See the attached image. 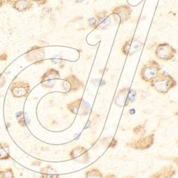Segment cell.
I'll return each instance as SVG.
<instances>
[{
  "instance_id": "cell-1",
  "label": "cell",
  "mask_w": 178,
  "mask_h": 178,
  "mask_svg": "<svg viewBox=\"0 0 178 178\" xmlns=\"http://www.w3.org/2000/svg\"><path fill=\"white\" fill-rule=\"evenodd\" d=\"M177 82L171 75L166 73H160L157 78L150 83V86L160 94L168 93L170 90L177 86Z\"/></svg>"
},
{
  "instance_id": "cell-15",
  "label": "cell",
  "mask_w": 178,
  "mask_h": 178,
  "mask_svg": "<svg viewBox=\"0 0 178 178\" xmlns=\"http://www.w3.org/2000/svg\"><path fill=\"white\" fill-rule=\"evenodd\" d=\"M176 174V170L173 165H166L162 167L160 170L153 173L150 178H172Z\"/></svg>"
},
{
  "instance_id": "cell-9",
  "label": "cell",
  "mask_w": 178,
  "mask_h": 178,
  "mask_svg": "<svg viewBox=\"0 0 178 178\" xmlns=\"http://www.w3.org/2000/svg\"><path fill=\"white\" fill-rule=\"evenodd\" d=\"M68 109L72 113L78 115H87L90 111L89 104L82 99H78L68 105Z\"/></svg>"
},
{
  "instance_id": "cell-2",
  "label": "cell",
  "mask_w": 178,
  "mask_h": 178,
  "mask_svg": "<svg viewBox=\"0 0 178 178\" xmlns=\"http://www.w3.org/2000/svg\"><path fill=\"white\" fill-rule=\"evenodd\" d=\"M161 70L162 68L158 61H148L141 67L140 77L143 81L150 83L160 74Z\"/></svg>"
},
{
  "instance_id": "cell-14",
  "label": "cell",
  "mask_w": 178,
  "mask_h": 178,
  "mask_svg": "<svg viewBox=\"0 0 178 178\" xmlns=\"http://www.w3.org/2000/svg\"><path fill=\"white\" fill-rule=\"evenodd\" d=\"M110 14L106 11L98 12L95 14V16L97 19V29L103 30L106 29L110 25Z\"/></svg>"
},
{
  "instance_id": "cell-7",
  "label": "cell",
  "mask_w": 178,
  "mask_h": 178,
  "mask_svg": "<svg viewBox=\"0 0 178 178\" xmlns=\"http://www.w3.org/2000/svg\"><path fill=\"white\" fill-rule=\"evenodd\" d=\"M143 47V43L136 38L132 37L128 39L121 46V52L126 57L133 56L139 51Z\"/></svg>"
},
{
  "instance_id": "cell-3",
  "label": "cell",
  "mask_w": 178,
  "mask_h": 178,
  "mask_svg": "<svg viewBox=\"0 0 178 178\" xmlns=\"http://www.w3.org/2000/svg\"><path fill=\"white\" fill-rule=\"evenodd\" d=\"M137 91L129 87L120 90L115 98V104L120 108L128 107L133 103L137 98Z\"/></svg>"
},
{
  "instance_id": "cell-5",
  "label": "cell",
  "mask_w": 178,
  "mask_h": 178,
  "mask_svg": "<svg viewBox=\"0 0 178 178\" xmlns=\"http://www.w3.org/2000/svg\"><path fill=\"white\" fill-rule=\"evenodd\" d=\"M132 14V9L127 4L114 7L111 10L110 16H112L114 22L118 24H122L130 19Z\"/></svg>"
},
{
  "instance_id": "cell-10",
  "label": "cell",
  "mask_w": 178,
  "mask_h": 178,
  "mask_svg": "<svg viewBox=\"0 0 178 178\" xmlns=\"http://www.w3.org/2000/svg\"><path fill=\"white\" fill-rule=\"evenodd\" d=\"M45 56L44 48L43 47L34 46L26 54L27 61L33 63H41L43 62Z\"/></svg>"
},
{
  "instance_id": "cell-25",
  "label": "cell",
  "mask_w": 178,
  "mask_h": 178,
  "mask_svg": "<svg viewBox=\"0 0 178 178\" xmlns=\"http://www.w3.org/2000/svg\"><path fill=\"white\" fill-rule=\"evenodd\" d=\"M7 57H8L7 54L4 53V54L0 55V61H6L7 59Z\"/></svg>"
},
{
  "instance_id": "cell-12",
  "label": "cell",
  "mask_w": 178,
  "mask_h": 178,
  "mask_svg": "<svg viewBox=\"0 0 178 178\" xmlns=\"http://www.w3.org/2000/svg\"><path fill=\"white\" fill-rule=\"evenodd\" d=\"M30 91V86L29 83L24 81H17L12 85L11 91L12 95L16 98L25 97Z\"/></svg>"
},
{
  "instance_id": "cell-13",
  "label": "cell",
  "mask_w": 178,
  "mask_h": 178,
  "mask_svg": "<svg viewBox=\"0 0 178 178\" xmlns=\"http://www.w3.org/2000/svg\"><path fill=\"white\" fill-rule=\"evenodd\" d=\"M63 86L66 92L72 91L75 92L83 87L81 81L78 80L74 75H70L66 77V79L63 81Z\"/></svg>"
},
{
  "instance_id": "cell-17",
  "label": "cell",
  "mask_w": 178,
  "mask_h": 178,
  "mask_svg": "<svg viewBox=\"0 0 178 178\" xmlns=\"http://www.w3.org/2000/svg\"><path fill=\"white\" fill-rule=\"evenodd\" d=\"M42 178H59L57 172L51 166H47L41 171Z\"/></svg>"
},
{
  "instance_id": "cell-11",
  "label": "cell",
  "mask_w": 178,
  "mask_h": 178,
  "mask_svg": "<svg viewBox=\"0 0 178 178\" xmlns=\"http://www.w3.org/2000/svg\"><path fill=\"white\" fill-rule=\"evenodd\" d=\"M70 157L73 160L81 164H86L89 162V154L85 147L78 146L70 152Z\"/></svg>"
},
{
  "instance_id": "cell-19",
  "label": "cell",
  "mask_w": 178,
  "mask_h": 178,
  "mask_svg": "<svg viewBox=\"0 0 178 178\" xmlns=\"http://www.w3.org/2000/svg\"><path fill=\"white\" fill-rule=\"evenodd\" d=\"M145 123H142L136 125L133 128V133L135 135H138V136H144L145 133Z\"/></svg>"
},
{
  "instance_id": "cell-30",
  "label": "cell",
  "mask_w": 178,
  "mask_h": 178,
  "mask_svg": "<svg viewBox=\"0 0 178 178\" xmlns=\"http://www.w3.org/2000/svg\"><path fill=\"white\" fill-rule=\"evenodd\" d=\"M177 147H178V140H177Z\"/></svg>"
},
{
  "instance_id": "cell-21",
  "label": "cell",
  "mask_w": 178,
  "mask_h": 178,
  "mask_svg": "<svg viewBox=\"0 0 178 178\" xmlns=\"http://www.w3.org/2000/svg\"><path fill=\"white\" fill-rule=\"evenodd\" d=\"M0 178H14L13 170L11 168L0 171Z\"/></svg>"
},
{
  "instance_id": "cell-24",
  "label": "cell",
  "mask_w": 178,
  "mask_h": 178,
  "mask_svg": "<svg viewBox=\"0 0 178 178\" xmlns=\"http://www.w3.org/2000/svg\"><path fill=\"white\" fill-rule=\"evenodd\" d=\"M12 0H0V8L6 4H10Z\"/></svg>"
},
{
  "instance_id": "cell-26",
  "label": "cell",
  "mask_w": 178,
  "mask_h": 178,
  "mask_svg": "<svg viewBox=\"0 0 178 178\" xmlns=\"http://www.w3.org/2000/svg\"><path fill=\"white\" fill-rule=\"evenodd\" d=\"M103 178H118V177L113 174H108L107 175L105 176V177H103Z\"/></svg>"
},
{
  "instance_id": "cell-8",
  "label": "cell",
  "mask_w": 178,
  "mask_h": 178,
  "mask_svg": "<svg viewBox=\"0 0 178 178\" xmlns=\"http://www.w3.org/2000/svg\"><path fill=\"white\" fill-rule=\"evenodd\" d=\"M60 78L59 71L54 68H50L46 71L41 78V83L45 88H53L56 82Z\"/></svg>"
},
{
  "instance_id": "cell-29",
  "label": "cell",
  "mask_w": 178,
  "mask_h": 178,
  "mask_svg": "<svg viewBox=\"0 0 178 178\" xmlns=\"http://www.w3.org/2000/svg\"><path fill=\"white\" fill-rule=\"evenodd\" d=\"M1 74L0 73V80H1Z\"/></svg>"
},
{
  "instance_id": "cell-20",
  "label": "cell",
  "mask_w": 178,
  "mask_h": 178,
  "mask_svg": "<svg viewBox=\"0 0 178 178\" xmlns=\"http://www.w3.org/2000/svg\"><path fill=\"white\" fill-rule=\"evenodd\" d=\"M10 158V154H9L7 148L4 147V145L0 143V160H7Z\"/></svg>"
},
{
  "instance_id": "cell-22",
  "label": "cell",
  "mask_w": 178,
  "mask_h": 178,
  "mask_svg": "<svg viewBox=\"0 0 178 178\" xmlns=\"http://www.w3.org/2000/svg\"><path fill=\"white\" fill-rule=\"evenodd\" d=\"M88 24L91 28H96L97 19L95 17H91L88 19Z\"/></svg>"
},
{
  "instance_id": "cell-18",
  "label": "cell",
  "mask_w": 178,
  "mask_h": 178,
  "mask_svg": "<svg viewBox=\"0 0 178 178\" xmlns=\"http://www.w3.org/2000/svg\"><path fill=\"white\" fill-rule=\"evenodd\" d=\"M85 178H103V176L99 170L93 168L86 172Z\"/></svg>"
},
{
  "instance_id": "cell-27",
  "label": "cell",
  "mask_w": 178,
  "mask_h": 178,
  "mask_svg": "<svg viewBox=\"0 0 178 178\" xmlns=\"http://www.w3.org/2000/svg\"><path fill=\"white\" fill-rule=\"evenodd\" d=\"M173 162H174L176 166H177V169H178V157H175V158H173Z\"/></svg>"
},
{
  "instance_id": "cell-6",
  "label": "cell",
  "mask_w": 178,
  "mask_h": 178,
  "mask_svg": "<svg viewBox=\"0 0 178 178\" xmlns=\"http://www.w3.org/2000/svg\"><path fill=\"white\" fill-rule=\"evenodd\" d=\"M155 142V134L151 133L146 136H141L138 139L134 140L125 144L127 147L134 150H145L150 148Z\"/></svg>"
},
{
  "instance_id": "cell-16",
  "label": "cell",
  "mask_w": 178,
  "mask_h": 178,
  "mask_svg": "<svg viewBox=\"0 0 178 178\" xmlns=\"http://www.w3.org/2000/svg\"><path fill=\"white\" fill-rule=\"evenodd\" d=\"M33 3L31 0H12L10 4L17 12H24L32 8Z\"/></svg>"
},
{
  "instance_id": "cell-31",
  "label": "cell",
  "mask_w": 178,
  "mask_h": 178,
  "mask_svg": "<svg viewBox=\"0 0 178 178\" xmlns=\"http://www.w3.org/2000/svg\"><path fill=\"white\" fill-rule=\"evenodd\" d=\"M154 178H158V177H154Z\"/></svg>"
},
{
  "instance_id": "cell-23",
  "label": "cell",
  "mask_w": 178,
  "mask_h": 178,
  "mask_svg": "<svg viewBox=\"0 0 178 178\" xmlns=\"http://www.w3.org/2000/svg\"><path fill=\"white\" fill-rule=\"evenodd\" d=\"M33 2H35L38 6H43L46 4L48 0H31Z\"/></svg>"
},
{
  "instance_id": "cell-28",
  "label": "cell",
  "mask_w": 178,
  "mask_h": 178,
  "mask_svg": "<svg viewBox=\"0 0 178 178\" xmlns=\"http://www.w3.org/2000/svg\"><path fill=\"white\" fill-rule=\"evenodd\" d=\"M123 178H135V176H131V175H128V176H125Z\"/></svg>"
},
{
  "instance_id": "cell-4",
  "label": "cell",
  "mask_w": 178,
  "mask_h": 178,
  "mask_svg": "<svg viewBox=\"0 0 178 178\" xmlns=\"http://www.w3.org/2000/svg\"><path fill=\"white\" fill-rule=\"evenodd\" d=\"M177 50L167 43L159 44L156 46L154 54L155 57L162 61H169L174 59Z\"/></svg>"
}]
</instances>
